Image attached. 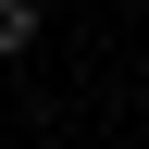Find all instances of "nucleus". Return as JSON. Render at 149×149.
I'll use <instances>...</instances> for the list:
<instances>
[{
	"mask_svg": "<svg viewBox=\"0 0 149 149\" xmlns=\"http://www.w3.org/2000/svg\"><path fill=\"white\" fill-rule=\"evenodd\" d=\"M25 37H37V0H0V62H13Z\"/></svg>",
	"mask_w": 149,
	"mask_h": 149,
	"instance_id": "1",
	"label": "nucleus"
}]
</instances>
